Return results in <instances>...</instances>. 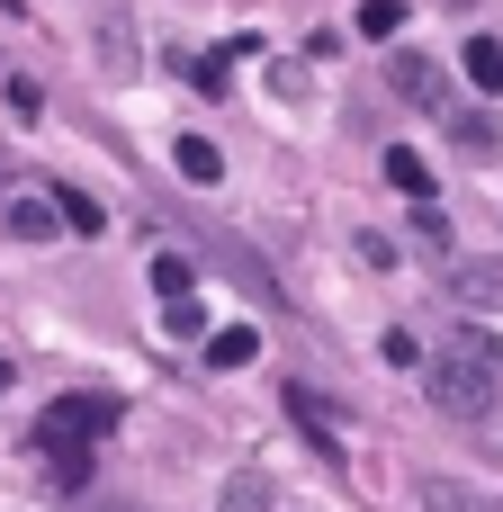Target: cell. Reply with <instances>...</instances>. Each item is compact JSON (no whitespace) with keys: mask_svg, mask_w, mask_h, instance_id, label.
<instances>
[{"mask_svg":"<svg viewBox=\"0 0 503 512\" xmlns=\"http://www.w3.org/2000/svg\"><path fill=\"white\" fill-rule=\"evenodd\" d=\"M423 396L450 423H495L503 414V342L495 333H459L441 360H423Z\"/></svg>","mask_w":503,"mask_h":512,"instance_id":"1","label":"cell"},{"mask_svg":"<svg viewBox=\"0 0 503 512\" xmlns=\"http://www.w3.org/2000/svg\"><path fill=\"white\" fill-rule=\"evenodd\" d=\"M117 423H126V405H117V396H99V387H81V396H54V405L36 414V450H45V459H72V450L108 441Z\"/></svg>","mask_w":503,"mask_h":512,"instance_id":"2","label":"cell"},{"mask_svg":"<svg viewBox=\"0 0 503 512\" xmlns=\"http://www.w3.org/2000/svg\"><path fill=\"white\" fill-rule=\"evenodd\" d=\"M54 225H63V198H54V189H9V198H0V234L45 243Z\"/></svg>","mask_w":503,"mask_h":512,"instance_id":"3","label":"cell"},{"mask_svg":"<svg viewBox=\"0 0 503 512\" xmlns=\"http://www.w3.org/2000/svg\"><path fill=\"white\" fill-rule=\"evenodd\" d=\"M387 81H396L414 108H432V117L450 108V81H441V63H432V54H396V63H387Z\"/></svg>","mask_w":503,"mask_h":512,"instance_id":"4","label":"cell"},{"mask_svg":"<svg viewBox=\"0 0 503 512\" xmlns=\"http://www.w3.org/2000/svg\"><path fill=\"white\" fill-rule=\"evenodd\" d=\"M450 297H459V306H495V315H503V261H459V270H450Z\"/></svg>","mask_w":503,"mask_h":512,"instance_id":"5","label":"cell"},{"mask_svg":"<svg viewBox=\"0 0 503 512\" xmlns=\"http://www.w3.org/2000/svg\"><path fill=\"white\" fill-rule=\"evenodd\" d=\"M288 414L306 423V441H315V450H342V414H333L315 387H288Z\"/></svg>","mask_w":503,"mask_h":512,"instance_id":"6","label":"cell"},{"mask_svg":"<svg viewBox=\"0 0 503 512\" xmlns=\"http://www.w3.org/2000/svg\"><path fill=\"white\" fill-rule=\"evenodd\" d=\"M252 360H261V333H252V324L207 333V369H252Z\"/></svg>","mask_w":503,"mask_h":512,"instance_id":"7","label":"cell"},{"mask_svg":"<svg viewBox=\"0 0 503 512\" xmlns=\"http://www.w3.org/2000/svg\"><path fill=\"white\" fill-rule=\"evenodd\" d=\"M414 504L423 512H495V504H477L459 477H414Z\"/></svg>","mask_w":503,"mask_h":512,"instance_id":"8","label":"cell"},{"mask_svg":"<svg viewBox=\"0 0 503 512\" xmlns=\"http://www.w3.org/2000/svg\"><path fill=\"white\" fill-rule=\"evenodd\" d=\"M171 162H180V180H198V189H216V180H225V153H216V144H198V135H180V144H171Z\"/></svg>","mask_w":503,"mask_h":512,"instance_id":"9","label":"cell"},{"mask_svg":"<svg viewBox=\"0 0 503 512\" xmlns=\"http://www.w3.org/2000/svg\"><path fill=\"white\" fill-rule=\"evenodd\" d=\"M387 180H396V189H405V198H414V207H423V198H432V162H423V153H414V144H396V153H387Z\"/></svg>","mask_w":503,"mask_h":512,"instance_id":"10","label":"cell"},{"mask_svg":"<svg viewBox=\"0 0 503 512\" xmlns=\"http://www.w3.org/2000/svg\"><path fill=\"white\" fill-rule=\"evenodd\" d=\"M459 72H468L477 90H503V45H495V36H468V54H459Z\"/></svg>","mask_w":503,"mask_h":512,"instance_id":"11","label":"cell"},{"mask_svg":"<svg viewBox=\"0 0 503 512\" xmlns=\"http://www.w3.org/2000/svg\"><path fill=\"white\" fill-rule=\"evenodd\" d=\"M234 54H252V36H234V45H216V54H198V63H189V81H198V90H225V81H234V72H225Z\"/></svg>","mask_w":503,"mask_h":512,"instance_id":"12","label":"cell"},{"mask_svg":"<svg viewBox=\"0 0 503 512\" xmlns=\"http://www.w3.org/2000/svg\"><path fill=\"white\" fill-rule=\"evenodd\" d=\"M360 36H405V0H360Z\"/></svg>","mask_w":503,"mask_h":512,"instance_id":"13","label":"cell"},{"mask_svg":"<svg viewBox=\"0 0 503 512\" xmlns=\"http://www.w3.org/2000/svg\"><path fill=\"white\" fill-rule=\"evenodd\" d=\"M54 198H63V234H99V225H108L90 189H54Z\"/></svg>","mask_w":503,"mask_h":512,"instance_id":"14","label":"cell"},{"mask_svg":"<svg viewBox=\"0 0 503 512\" xmlns=\"http://www.w3.org/2000/svg\"><path fill=\"white\" fill-rule=\"evenodd\" d=\"M153 288H162V297H189V288H198L189 252H153Z\"/></svg>","mask_w":503,"mask_h":512,"instance_id":"15","label":"cell"},{"mask_svg":"<svg viewBox=\"0 0 503 512\" xmlns=\"http://www.w3.org/2000/svg\"><path fill=\"white\" fill-rule=\"evenodd\" d=\"M162 333L189 342V333H198V297H162Z\"/></svg>","mask_w":503,"mask_h":512,"instance_id":"16","label":"cell"},{"mask_svg":"<svg viewBox=\"0 0 503 512\" xmlns=\"http://www.w3.org/2000/svg\"><path fill=\"white\" fill-rule=\"evenodd\" d=\"M261 495H270L261 477H234V486H225V512H270V504H261Z\"/></svg>","mask_w":503,"mask_h":512,"instance_id":"17","label":"cell"},{"mask_svg":"<svg viewBox=\"0 0 503 512\" xmlns=\"http://www.w3.org/2000/svg\"><path fill=\"white\" fill-rule=\"evenodd\" d=\"M414 234H423V243H450V216H441V207L423 198V207H414Z\"/></svg>","mask_w":503,"mask_h":512,"instance_id":"18","label":"cell"},{"mask_svg":"<svg viewBox=\"0 0 503 512\" xmlns=\"http://www.w3.org/2000/svg\"><path fill=\"white\" fill-rule=\"evenodd\" d=\"M387 360H396V369H423V342H414V333L396 324V333H387Z\"/></svg>","mask_w":503,"mask_h":512,"instance_id":"19","label":"cell"},{"mask_svg":"<svg viewBox=\"0 0 503 512\" xmlns=\"http://www.w3.org/2000/svg\"><path fill=\"white\" fill-rule=\"evenodd\" d=\"M9 378H18V360H9V351H0V387H9Z\"/></svg>","mask_w":503,"mask_h":512,"instance_id":"20","label":"cell"},{"mask_svg":"<svg viewBox=\"0 0 503 512\" xmlns=\"http://www.w3.org/2000/svg\"><path fill=\"white\" fill-rule=\"evenodd\" d=\"M495 450H503V414H495Z\"/></svg>","mask_w":503,"mask_h":512,"instance_id":"21","label":"cell"}]
</instances>
